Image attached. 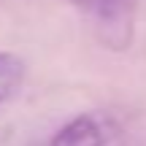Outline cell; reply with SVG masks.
I'll use <instances>...</instances> for the list:
<instances>
[{
  "instance_id": "3957f363",
  "label": "cell",
  "mask_w": 146,
  "mask_h": 146,
  "mask_svg": "<svg viewBox=\"0 0 146 146\" xmlns=\"http://www.w3.org/2000/svg\"><path fill=\"white\" fill-rule=\"evenodd\" d=\"M25 76H27V65L19 54L0 52V106H5L19 95V89L25 87Z\"/></svg>"
},
{
  "instance_id": "7a4b0ae2",
  "label": "cell",
  "mask_w": 146,
  "mask_h": 146,
  "mask_svg": "<svg viewBox=\"0 0 146 146\" xmlns=\"http://www.w3.org/2000/svg\"><path fill=\"white\" fill-rule=\"evenodd\" d=\"M119 125L111 114L87 111L65 122L46 146H111L119 138Z\"/></svg>"
},
{
  "instance_id": "6da1fadb",
  "label": "cell",
  "mask_w": 146,
  "mask_h": 146,
  "mask_svg": "<svg viewBox=\"0 0 146 146\" xmlns=\"http://www.w3.org/2000/svg\"><path fill=\"white\" fill-rule=\"evenodd\" d=\"M89 16L92 33L108 52H127L135 38L138 0H65Z\"/></svg>"
}]
</instances>
